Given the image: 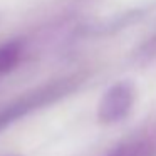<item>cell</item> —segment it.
<instances>
[{
	"label": "cell",
	"mask_w": 156,
	"mask_h": 156,
	"mask_svg": "<svg viewBox=\"0 0 156 156\" xmlns=\"http://www.w3.org/2000/svg\"><path fill=\"white\" fill-rule=\"evenodd\" d=\"M133 104V91L128 84L111 87L102 98L99 106V118L104 122H116L128 114Z\"/></svg>",
	"instance_id": "6da1fadb"
},
{
	"label": "cell",
	"mask_w": 156,
	"mask_h": 156,
	"mask_svg": "<svg viewBox=\"0 0 156 156\" xmlns=\"http://www.w3.org/2000/svg\"><path fill=\"white\" fill-rule=\"evenodd\" d=\"M20 47L17 44H7L0 47V74L9 72L19 61Z\"/></svg>",
	"instance_id": "7a4b0ae2"
},
{
	"label": "cell",
	"mask_w": 156,
	"mask_h": 156,
	"mask_svg": "<svg viewBox=\"0 0 156 156\" xmlns=\"http://www.w3.org/2000/svg\"><path fill=\"white\" fill-rule=\"evenodd\" d=\"M153 148L146 143H133V144L121 146L119 149H116L111 156H151Z\"/></svg>",
	"instance_id": "3957f363"
}]
</instances>
